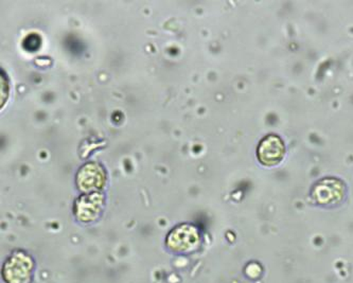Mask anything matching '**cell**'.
<instances>
[{
    "instance_id": "1",
    "label": "cell",
    "mask_w": 353,
    "mask_h": 283,
    "mask_svg": "<svg viewBox=\"0 0 353 283\" xmlns=\"http://www.w3.org/2000/svg\"><path fill=\"white\" fill-rule=\"evenodd\" d=\"M200 233L190 224H181L170 231L167 237L169 249L176 253H189L200 244Z\"/></svg>"
},
{
    "instance_id": "2",
    "label": "cell",
    "mask_w": 353,
    "mask_h": 283,
    "mask_svg": "<svg viewBox=\"0 0 353 283\" xmlns=\"http://www.w3.org/2000/svg\"><path fill=\"white\" fill-rule=\"evenodd\" d=\"M32 260L29 255L17 253L3 266V278L7 283H27L30 279Z\"/></svg>"
},
{
    "instance_id": "3",
    "label": "cell",
    "mask_w": 353,
    "mask_h": 283,
    "mask_svg": "<svg viewBox=\"0 0 353 283\" xmlns=\"http://www.w3.org/2000/svg\"><path fill=\"white\" fill-rule=\"evenodd\" d=\"M106 182L104 169L96 163H90L83 166L77 175V185L83 192H98Z\"/></svg>"
},
{
    "instance_id": "4",
    "label": "cell",
    "mask_w": 353,
    "mask_h": 283,
    "mask_svg": "<svg viewBox=\"0 0 353 283\" xmlns=\"http://www.w3.org/2000/svg\"><path fill=\"white\" fill-rule=\"evenodd\" d=\"M104 198L98 192L81 196L74 205V213L79 221L88 223L98 219L103 209Z\"/></svg>"
},
{
    "instance_id": "5",
    "label": "cell",
    "mask_w": 353,
    "mask_h": 283,
    "mask_svg": "<svg viewBox=\"0 0 353 283\" xmlns=\"http://www.w3.org/2000/svg\"><path fill=\"white\" fill-rule=\"evenodd\" d=\"M285 152L283 141L275 135L266 136L260 143L259 147H258L259 160L265 166H274V165L279 164L285 156Z\"/></svg>"
},
{
    "instance_id": "6",
    "label": "cell",
    "mask_w": 353,
    "mask_h": 283,
    "mask_svg": "<svg viewBox=\"0 0 353 283\" xmlns=\"http://www.w3.org/2000/svg\"><path fill=\"white\" fill-rule=\"evenodd\" d=\"M344 186L340 180H323L313 188L312 196L321 204L335 203L343 198Z\"/></svg>"
}]
</instances>
